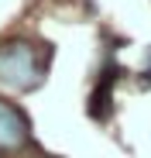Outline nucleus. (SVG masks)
<instances>
[{
  "mask_svg": "<svg viewBox=\"0 0 151 158\" xmlns=\"http://www.w3.org/2000/svg\"><path fill=\"white\" fill-rule=\"evenodd\" d=\"M28 141V120H24L10 103L0 100V151H14Z\"/></svg>",
  "mask_w": 151,
  "mask_h": 158,
  "instance_id": "obj_2",
  "label": "nucleus"
},
{
  "mask_svg": "<svg viewBox=\"0 0 151 158\" xmlns=\"http://www.w3.org/2000/svg\"><path fill=\"white\" fill-rule=\"evenodd\" d=\"M41 62L28 41H4L0 45V86L14 93H28L41 86Z\"/></svg>",
  "mask_w": 151,
  "mask_h": 158,
  "instance_id": "obj_1",
  "label": "nucleus"
}]
</instances>
